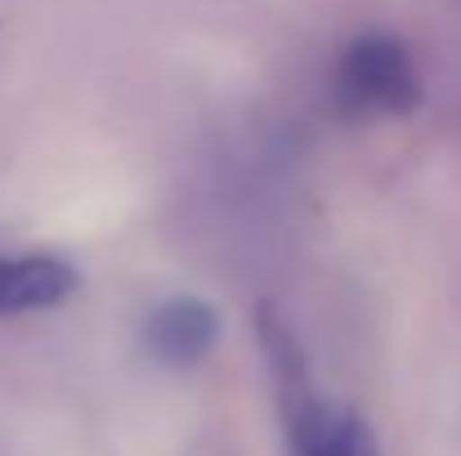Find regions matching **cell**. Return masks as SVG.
<instances>
[{
	"instance_id": "6da1fadb",
	"label": "cell",
	"mask_w": 461,
	"mask_h": 456,
	"mask_svg": "<svg viewBox=\"0 0 461 456\" xmlns=\"http://www.w3.org/2000/svg\"><path fill=\"white\" fill-rule=\"evenodd\" d=\"M256 326H260V349H265V362H269V376H274L278 416H283L292 456H336L340 430H345V407H331L313 389L301 340H296L292 322H283V313L260 308Z\"/></svg>"
},
{
	"instance_id": "7a4b0ae2",
	"label": "cell",
	"mask_w": 461,
	"mask_h": 456,
	"mask_svg": "<svg viewBox=\"0 0 461 456\" xmlns=\"http://www.w3.org/2000/svg\"><path fill=\"white\" fill-rule=\"evenodd\" d=\"M336 99L354 117H403L421 103V76L408 45L390 31H363L336 63Z\"/></svg>"
},
{
	"instance_id": "3957f363",
	"label": "cell",
	"mask_w": 461,
	"mask_h": 456,
	"mask_svg": "<svg viewBox=\"0 0 461 456\" xmlns=\"http://www.w3.org/2000/svg\"><path fill=\"white\" fill-rule=\"evenodd\" d=\"M144 340L153 349L157 362H170V367H193L202 362L215 340H220V317L215 308L197 296H175V300L157 304L149 313V326H144Z\"/></svg>"
},
{
	"instance_id": "277c9868",
	"label": "cell",
	"mask_w": 461,
	"mask_h": 456,
	"mask_svg": "<svg viewBox=\"0 0 461 456\" xmlns=\"http://www.w3.org/2000/svg\"><path fill=\"white\" fill-rule=\"evenodd\" d=\"M77 291V273L54 255H0V317L54 308Z\"/></svg>"
},
{
	"instance_id": "5b68a950",
	"label": "cell",
	"mask_w": 461,
	"mask_h": 456,
	"mask_svg": "<svg viewBox=\"0 0 461 456\" xmlns=\"http://www.w3.org/2000/svg\"><path fill=\"white\" fill-rule=\"evenodd\" d=\"M336 456H381V448H376V434L367 430V421H363V416L345 412V430H340Z\"/></svg>"
}]
</instances>
